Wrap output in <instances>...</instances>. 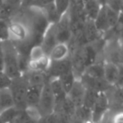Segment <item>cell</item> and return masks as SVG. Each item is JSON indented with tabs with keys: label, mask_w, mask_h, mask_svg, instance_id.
Instances as JSON below:
<instances>
[{
	"label": "cell",
	"mask_w": 123,
	"mask_h": 123,
	"mask_svg": "<svg viewBox=\"0 0 123 123\" xmlns=\"http://www.w3.org/2000/svg\"><path fill=\"white\" fill-rule=\"evenodd\" d=\"M1 43L4 60L3 72L11 79L20 77L21 73L18 68V55L13 43L9 40Z\"/></svg>",
	"instance_id": "cell-1"
},
{
	"label": "cell",
	"mask_w": 123,
	"mask_h": 123,
	"mask_svg": "<svg viewBox=\"0 0 123 123\" xmlns=\"http://www.w3.org/2000/svg\"><path fill=\"white\" fill-rule=\"evenodd\" d=\"M29 84L23 75L16 79H12L11 84L9 86V90L11 93L13 104L18 110H25L26 108L25 98L26 92Z\"/></svg>",
	"instance_id": "cell-2"
},
{
	"label": "cell",
	"mask_w": 123,
	"mask_h": 123,
	"mask_svg": "<svg viewBox=\"0 0 123 123\" xmlns=\"http://www.w3.org/2000/svg\"><path fill=\"white\" fill-rule=\"evenodd\" d=\"M9 41L13 43H21L29 39L30 33L28 25L23 20L11 19L8 21Z\"/></svg>",
	"instance_id": "cell-3"
},
{
	"label": "cell",
	"mask_w": 123,
	"mask_h": 123,
	"mask_svg": "<svg viewBox=\"0 0 123 123\" xmlns=\"http://www.w3.org/2000/svg\"><path fill=\"white\" fill-rule=\"evenodd\" d=\"M55 102L53 93L50 89L49 81L44 84L40 95L39 104L37 105V110L41 117L49 116L55 112Z\"/></svg>",
	"instance_id": "cell-4"
},
{
	"label": "cell",
	"mask_w": 123,
	"mask_h": 123,
	"mask_svg": "<svg viewBox=\"0 0 123 123\" xmlns=\"http://www.w3.org/2000/svg\"><path fill=\"white\" fill-rule=\"evenodd\" d=\"M110 109V102L105 92H100L91 109V123H100Z\"/></svg>",
	"instance_id": "cell-5"
},
{
	"label": "cell",
	"mask_w": 123,
	"mask_h": 123,
	"mask_svg": "<svg viewBox=\"0 0 123 123\" xmlns=\"http://www.w3.org/2000/svg\"><path fill=\"white\" fill-rule=\"evenodd\" d=\"M55 31L58 43H66L68 44L72 39V32L70 29V22L69 14L67 12L55 23Z\"/></svg>",
	"instance_id": "cell-6"
},
{
	"label": "cell",
	"mask_w": 123,
	"mask_h": 123,
	"mask_svg": "<svg viewBox=\"0 0 123 123\" xmlns=\"http://www.w3.org/2000/svg\"><path fill=\"white\" fill-rule=\"evenodd\" d=\"M72 70L71 62L70 58L62 60V61L58 62H50L49 67L48 71L46 72L48 80L54 78H59L60 76Z\"/></svg>",
	"instance_id": "cell-7"
},
{
	"label": "cell",
	"mask_w": 123,
	"mask_h": 123,
	"mask_svg": "<svg viewBox=\"0 0 123 123\" xmlns=\"http://www.w3.org/2000/svg\"><path fill=\"white\" fill-rule=\"evenodd\" d=\"M86 87L83 85L80 79H76L74 82L73 87L68 93L67 96L68 98L71 100L75 105L76 109L80 107L83 104V100H84L85 94H86Z\"/></svg>",
	"instance_id": "cell-8"
},
{
	"label": "cell",
	"mask_w": 123,
	"mask_h": 123,
	"mask_svg": "<svg viewBox=\"0 0 123 123\" xmlns=\"http://www.w3.org/2000/svg\"><path fill=\"white\" fill-rule=\"evenodd\" d=\"M44 84H29L26 92V107H37Z\"/></svg>",
	"instance_id": "cell-9"
},
{
	"label": "cell",
	"mask_w": 123,
	"mask_h": 123,
	"mask_svg": "<svg viewBox=\"0 0 123 123\" xmlns=\"http://www.w3.org/2000/svg\"><path fill=\"white\" fill-rule=\"evenodd\" d=\"M58 43L56 38V31H55V24H50L48 27L41 43V47L43 48L44 53L46 55H49L53 47Z\"/></svg>",
	"instance_id": "cell-10"
},
{
	"label": "cell",
	"mask_w": 123,
	"mask_h": 123,
	"mask_svg": "<svg viewBox=\"0 0 123 123\" xmlns=\"http://www.w3.org/2000/svg\"><path fill=\"white\" fill-rule=\"evenodd\" d=\"M70 56V50L66 43H57L48 55L51 62L62 61L69 58Z\"/></svg>",
	"instance_id": "cell-11"
},
{
	"label": "cell",
	"mask_w": 123,
	"mask_h": 123,
	"mask_svg": "<svg viewBox=\"0 0 123 123\" xmlns=\"http://www.w3.org/2000/svg\"><path fill=\"white\" fill-rule=\"evenodd\" d=\"M104 79L111 86H116L119 77V65L104 62Z\"/></svg>",
	"instance_id": "cell-12"
},
{
	"label": "cell",
	"mask_w": 123,
	"mask_h": 123,
	"mask_svg": "<svg viewBox=\"0 0 123 123\" xmlns=\"http://www.w3.org/2000/svg\"><path fill=\"white\" fill-rule=\"evenodd\" d=\"M49 84L50 86V89L53 93L54 98H55V110L65 100V99L67 97V94L65 92L64 89L62 88L58 78H54L50 79L49 80Z\"/></svg>",
	"instance_id": "cell-13"
},
{
	"label": "cell",
	"mask_w": 123,
	"mask_h": 123,
	"mask_svg": "<svg viewBox=\"0 0 123 123\" xmlns=\"http://www.w3.org/2000/svg\"><path fill=\"white\" fill-rule=\"evenodd\" d=\"M83 32H84V35L86 36V39L87 41L88 44L96 42L100 38L103 37V36L96 29V25L94 24V20H86V21L85 22Z\"/></svg>",
	"instance_id": "cell-14"
},
{
	"label": "cell",
	"mask_w": 123,
	"mask_h": 123,
	"mask_svg": "<svg viewBox=\"0 0 123 123\" xmlns=\"http://www.w3.org/2000/svg\"><path fill=\"white\" fill-rule=\"evenodd\" d=\"M50 59L49 57L46 56L36 60V61H29L28 65V70L29 71H35V72H45L48 71L50 65Z\"/></svg>",
	"instance_id": "cell-15"
},
{
	"label": "cell",
	"mask_w": 123,
	"mask_h": 123,
	"mask_svg": "<svg viewBox=\"0 0 123 123\" xmlns=\"http://www.w3.org/2000/svg\"><path fill=\"white\" fill-rule=\"evenodd\" d=\"M22 75L25 78L29 84H44L49 81L45 72L28 70Z\"/></svg>",
	"instance_id": "cell-16"
},
{
	"label": "cell",
	"mask_w": 123,
	"mask_h": 123,
	"mask_svg": "<svg viewBox=\"0 0 123 123\" xmlns=\"http://www.w3.org/2000/svg\"><path fill=\"white\" fill-rule=\"evenodd\" d=\"M103 62H98L86 67L83 74L93 78V79H104Z\"/></svg>",
	"instance_id": "cell-17"
},
{
	"label": "cell",
	"mask_w": 123,
	"mask_h": 123,
	"mask_svg": "<svg viewBox=\"0 0 123 123\" xmlns=\"http://www.w3.org/2000/svg\"><path fill=\"white\" fill-rule=\"evenodd\" d=\"M13 106L14 104L9 89H0V115Z\"/></svg>",
	"instance_id": "cell-18"
},
{
	"label": "cell",
	"mask_w": 123,
	"mask_h": 123,
	"mask_svg": "<svg viewBox=\"0 0 123 123\" xmlns=\"http://www.w3.org/2000/svg\"><path fill=\"white\" fill-rule=\"evenodd\" d=\"M101 7L96 2V0H86L85 2L84 10L87 20H94L100 12Z\"/></svg>",
	"instance_id": "cell-19"
},
{
	"label": "cell",
	"mask_w": 123,
	"mask_h": 123,
	"mask_svg": "<svg viewBox=\"0 0 123 123\" xmlns=\"http://www.w3.org/2000/svg\"><path fill=\"white\" fill-rule=\"evenodd\" d=\"M59 81H60V84H61L62 88L64 89L65 92L68 94V93L70 92V90L71 89V88L73 87L74 82L76 80V78L73 73V72L70 71V72H66V73L63 74V75L60 76L58 78Z\"/></svg>",
	"instance_id": "cell-20"
},
{
	"label": "cell",
	"mask_w": 123,
	"mask_h": 123,
	"mask_svg": "<svg viewBox=\"0 0 123 123\" xmlns=\"http://www.w3.org/2000/svg\"><path fill=\"white\" fill-rule=\"evenodd\" d=\"M100 92H97L96 90H93V89H86V94H85L84 100H83V104L81 106H84L85 108L89 109L91 110L93 105H94L95 102L96 100V98L98 96V94Z\"/></svg>",
	"instance_id": "cell-21"
},
{
	"label": "cell",
	"mask_w": 123,
	"mask_h": 123,
	"mask_svg": "<svg viewBox=\"0 0 123 123\" xmlns=\"http://www.w3.org/2000/svg\"><path fill=\"white\" fill-rule=\"evenodd\" d=\"M38 122L39 121L34 118L26 110V109H25V110H20L18 111V113L17 114L13 123H38Z\"/></svg>",
	"instance_id": "cell-22"
},
{
	"label": "cell",
	"mask_w": 123,
	"mask_h": 123,
	"mask_svg": "<svg viewBox=\"0 0 123 123\" xmlns=\"http://www.w3.org/2000/svg\"><path fill=\"white\" fill-rule=\"evenodd\" d=\"M16 11H17L16 8L12 7L11 5L7 3L6 2H3V5L0 8V19L9 21L12 19V17L14 15Z\"/></svg>",
	"instance_id": "cell-23"
},
{
	"label": "cell",
	"mask_w": 123,
	"mask_h": 123,
	"mask_svg": "<svg viewBox=\"0 0 123 123\" xmlns=\"http://www.w3.org/2000/svg\"><path fill=\"white\" fill-rule=\"evenodd\" d=\"M70 3L71 0H54V5L60 18L69 11Z\"/></svg>",
	"instance_id": "cell-24"
},
{
	"label": "cell",
	"mask_w": 123,
	"mask_h": 123,
	"mask_svg": "<svg viewBox=\"0 0 123 123\" xmlns=\"http://www.w3.org/2000/svg\"><path fill=\"white\" fill-rule=\"evenodd\" d=\"M20 110L16 108L15 106H13L11 108L6 110L4 112L0 115V118L3 121V123H13L14 118L16 117L17 114L18 113Z\"/></svg>",
	"instance_id": "cell-25"
},
{
	"label": "cell",
	"mask_w": 123,
	"mask_h": 123,
	"mask_svg": "<svg viewBox=\"0 0 123 123\" xmlns=\"http://www.w3.org/2000/svg\"><path fill=\"white\" fill-rule=\"evenodd\" d=\"M46 56L44 53L43 48L41 47L40 45L39 46H34L31 48L29 54V61H36V60L39 59V58H43V57Z\"/></svg>",
	"instance_id": "cell-26"
},
{
	"label": "cell",
	"mask_w": 123,
	"mask_h": 123,
	"mask_svg": "<svg viewBox=\"0 0 123 123\" xmlns=\"http://www.w3.org/2000/svg\"><path fill=\"white\" fill-rule=\"evenodd\" d=\"M105 14H106V18H107V22L110 29H112L114 27H116L117 23V19H118V14L115 12L114 10L111 9L110 8H108L107 6H105Z\"/></svg>",
	"instance_id": "cell-27"
},
{
	"label": "cell",
	"mask_w": 123,
	"mask_h": 123,
	"mask_svg": "<svg viewBox=\"0 0 123 123\" xmlns=\"http://www.w3.org/2000/svg\"><path fill=\"white\" fill-rule=\"evenodd\" d=\"M9 40L8 33V21L0 19V42Z\"/></svg>",
	"instance_id": "cell-28"
},
{
	"label": "cell",
	"mask_w": 123,
	"mask_h": 123,
	"mask_svg": "<svg viewBox=\"0 0 123 123\" xmlns=\"http://www.w3.org/2000/svg\"><path fill=\"white\" fill-rule=\"evenodd\" d=\"M105 6L117 13H120L122 11V0H107Z\"/></svg>",
	"instance_id": "cell-29"
},
{
	"label": "cell",
	"mask_w": 123,
	"mask_h": 123,
	"mask_svg": "<svg viewBox=\"0 0 123 123\" xmlns=\"http://www.w3.org/2000/svg\"><path fill=\"white\" fill-rule=\"evenodd\" d=\"M11 82L12 79L8 77L4 72H0V89H8Z\"/></svg>",
	"instance_id": "cell-30"
},
{
	"label": "cell",
	"mask_w": 123,
	"mask_h": 123,
	"mask_svg": "<svg viewBox=\"0 0 123 123\" xmlns=\"http://www.w3.org/2000/svg\"><path fill=\"white\" fill-rule=\"evenodd\" d=\"M52 3H54V0H35L31 7L42 9V8L52 4Z\"/></svg>",
	"instance_id": "cell-31"
},
{
	"label": "cell",
	"mask_w": 123,
	"mask_h": 123,
	"mask_svg": "<svg viewBox=\"0 0 123 123\" xmlns=\"http://www.w3.org/2000/svg\"><path fill=\"white\" fill-rule=\"evenodd\" d=\"M38 123H58L56 114L54 112V113L50 114L49 116L41 117L39 122H38Z\"/></svg>",
	"instance_id": "cell-32"
},
{
	"label": "cell",
	"mask_w": 123,
	"mask_h": 123,
	"mask_svg": "<svg viewBox=\"0 0 123 123\" xmlns=\"http://www.w3.org/2000/svg\"><path fill=\"white\" fill-rule=\"evenodd\" d=\"M119 32L123 31V11H121L118 14V19H117V23L115 27Z\"/></svg>",
	"instance_id": "cell-33"
},
{
	"label": "cell",
	"mask_w": 123,
	"mask_h": 123,
	"mask_svg": "<svg viewBox=\"0 0 123 123\" xmlns=\"http://www.w3.org/2000/svg\"><path fill=\"white\" fill-rule=\"evenodd\" d=\"M112 123H123V110L118 111L115 114L111 120Z\"/></svg>",
	"instance_id": "cell-34"
},
{
	"label": "cell",
	"mask_w": 123,
	"mask_h": 123,
	"mask_svg": "<svg viewBox=\"0 0 123 123\" xmlns=\"http://www.w3.org/2000/svg\"><path fill=\"white\" fill-rule=\"evenodd\" d=\"M35 0H21V4H20V8H29L32 6V4L34 3V2Z\"/></svg>",
	"instance_id": "cell-35"
},
{
	"label": "cell",
	"mask_w": 123,
	"mask_h": 123,
	"mask_svg": "<svg viewBox=\"0 0 123 123\" xmlns=\"http://www.w3.org/2000/svg\"><path fill=\"white\" fill-rule=\"evenodd\" d=\"M4 2H6L7 3H8L9 5H11L12 7H13V8H16V9L20 8L21 0H5Z\"/></svg>",
	"instance_id": "cell-36"
},
{
	"label": "cell",
	"mask_w": 123,
	"mask_h": 123,
	"mask_svg": "<svg viewBox=\"0 0 123 123\" xmlns=\"http://www.w3.org/2000/svg\"><path fill=\"white\" fill-rule=\"evenodd\" d=\"M4 70V60H3V51L2 47V43L0 42V72H3Z\"/></svg>",
	"instance_id": "cell-37"
},
{
	"label": "cell",
	"mask_w": 123,
	"mask_h": 123,
	"mask_svg": "<svg viewBox=\"0 0 123 123\" xmlns=\"http://www.w3.org/2000/svg\"><path fill=\"white\" fill-rule=\"evenodd\" d=\"M120 65H123V41L120 39Z\"/></svg>",
	"instance_id": "cell-38"
},
{
	"label": "cell",
	"mask_w": 123,
	"mask_h": 123,
	"mask_svg": "<svg viewBox=\"0 0 123 123\" xmlns=\"http://www.w3.org/2000/svg\"><path fill=\"white\" fill-rule=\"evenodd\" d=\"M96 2L100 4V7H104L106 5V3H107V0H96Z\"/></svg>",
	"instance_id": "cell-39"
},
{
	"label": "cell",
	"mask_w": 123,
	"mask_h": 123,
	"mask_svg": "<svg viewBox=\"0 0 123 123\" xmlns=\"http://www.w3.org/2000/svg\"><path fill=\"white\" fill-rule=\"evenodd\" d=\"M3 2L2 1V0H0V8L2 7V5H3Z\"/></svg>",
	"instance_id": "cell-40"
},
{
	"label": "cell",
	"mask_w": 123,
	"mask_h": 123,
	"mask_svg": "<svg viewBox=\"0 0 123 123\" xmlns=\"http://www.w3.org/2000/svg\"><path fill=\"white\" fill-rule=\"evenodd\" d=\"M0 123H3V121L1 120V118H0Z\"/></svg>",
	"instance_id": "cell-41"
},
{
	"label": "cell",
	"mask_w": 123,
	"mask_h": 123,
	"mask_svg": "<svg viewBox=\"0 0 123 123\" xmlns=\"http://www.w3.org/2000/svg\"><path fill=\"white\" fill-rule=\"evenodd\" d=\"M122 11H123V0H122Z\"/></svg>",
	"instance_id": "cell-42"
},
{
	"label": "cell",
	"mask_w": 123,
	"mask_h": 123,
	"mask_svg": "<svg viewBox=\"0 0 123 123\" xmlns=\"http://www.w3.org/2000/svg\"><path fill=\"white\" fill-rule=\"evenodd\" d=\"M2 1H3V2H4V1H5V0H2Z\"/></svg>",
	"instance_id": "cell-43"
},
{
	"label": "cell",
	"mask_w": 123,
	"mask_h": 123,
	"mask_svg": "<svg viewBox=\"0 0 123 123\" xmlns=\"http://www.w3.org/2000/svg\"><path fill=\"white\" fill-rule=\"evenodd\" d=\"M111 123H112V122H111Z\"/></svg>",
	"instance_id": "cell-44"
},
{
	"label": "cell",
	"mask_w": 123,
	"mask_h": 123,
	"mask_svg": "<svg viewBox=\"0 0 123 123\" xmlns=\"http://www.w3.org/2000/svg\"><path fill=\"white\" fill-rule=\"evenodd\" d=\"M122 88H123V87H122Z\"/></svg>",
	"instance_id": "cell-45"
}]
</instances>
